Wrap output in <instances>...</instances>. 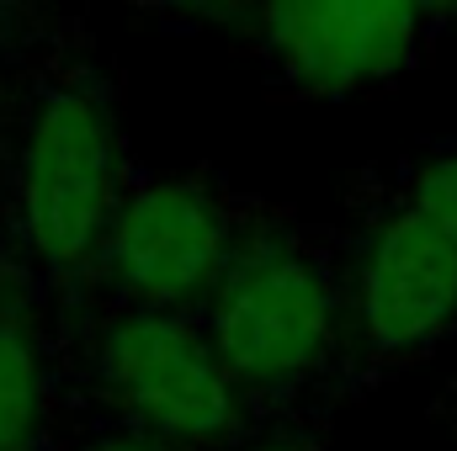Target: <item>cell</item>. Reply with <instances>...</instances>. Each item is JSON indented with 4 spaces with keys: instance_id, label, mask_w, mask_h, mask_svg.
<instances>
[{
    "instance_id": "30bf717a",
    "label": "cell",
    "mask_w": 457,
    "mask_h": 451,
    "mask_svg": "<svg viewBox=\"0 0 457 451\" xmlns=\"http://www.w3.org/2000/svg\"><path fill=\"white\" fill-rule=\"evenodd\" d=\"M245 451H314V447H309V441H287V436H282V441H261V447H245Z\"/></svg>"
},
{
    "instance_id": "3957f363",
    "label": "cell",
    "mask_w": 457,
    "mask_h": 451,
    "mask_svg": "<svg viewBox=\"0 0 457 451\" xmlns=\"http://www.w3.org/2000/svg\"><path fill=\"white\" fill-rule=\"evenodd\" d=\"M203 330L245 398L309 382L341 340V292L293 239H239V255L208 298Z\"/></svg>"
},
{
    "instance_id": "6da1fadb",
    "label": "cell",
    "mask_w": 457,
    "mask_h": 451,
    "mask_svg": "<svg viewBox=\"0 0 457 451\" xmlns=\"http://www.w3.org/2000/svg\"><path fill=\"white\" fill-rule=\"evenodd\" d=\"M122 197L112 102L86 80L48 86L27 107L11 154V224L21 250L48 271L96 266Z\"/></svg>"
},
{
    "instance_id": "5b68a950",
    "label": "cell",
    "mask_w": 457,
    "mask_h": 451,
    "mask_svg": "<svg viewBox=\"0 0 457 451\" xmlns=\"http://www.w3.org/2000/svg\"><path fill=\"white\" fill-rule=\"evenodd\" d=\"M261 48L309 96L394 80L426 43V11L404 0H293L255 11Z\"/></svg>"
},
{
    "instance_id": "ba28073f",
    "label": "cell",
    "mask_w": 457,
    "mask_h": 451,
    "mask_svg": "<svg viewBox=\"0 0 457 451\" xmlns=\"http://www.w3.org/2000/svg\"><path fill=\"white\" fill-rule=\"evenodd\" d=\"M404 208L420 213L436 234H447V239L457 244V149L431 154V160L415 170V181H410V202H404Z\"/></svg>"
},
{
    "instance_id": "7a4b0ae2",
    "label": "cell",
    "mask_w": 457,
    "mask_h": 451,
    "mask_svg": "<svg viewBox=\"0 0 457 451\" xmlns=\"http://www.w3.org/2000/svg\"><path fill=\"white\" fill-rule=\"evenodd\" d=\"M91 382L122 430L170 451L245 441V393L192 314L112 308L91 335Z\"/></svg>"
},
{
    "instance_id": "52a82bcc",
    "label": "cell",
    "mask_w": 457,
    "mask_h": 451,
    "mask_svg": "<svg viewBox=\"0 0 457 451\" xmlns=\"http://www.w3.org/2000/svg\"><path fill=\"white\" fill-rule=\"evenodd\" d=\"M48 425V361L37 335L0 314V451H37Z\"/></svg>"
},
{
    "instance_id": "8992f818",
    "label": "cell",
    "mask_w": 457,
    "mask_h": 451,
    "mask_svg": "<svg viewBox=\"0 0 457 451\" xmlns=\"http://www.w3.org/2000/svg\"><path fill=\"white\" fill-rule=\"evenodd\" d=\"M356 330L378 356H415L457 324V244L399 208L367 234L351 287Z\"/></svg>"
},
{
    "instance_id": "9c48e42d",
    "label": "cell",
    "mask_w": 457,
    "mask_h": 451,
    "mask_svg": "<svg viewBox=\"0 0 457 451\" xmlns=\"http://www.w3.org/2000/svg\"><path fill=\"white\" fill-rule=\"evenodd\" d=\"M75 451H170L160 447V441H149V436H133V430H102V436H91V441H80Z\"/></svg>"
},
{
    "instance_id": "277c9868",
    "label": "cell",
    "mask_w": 457,
    "mask_h": 451,
    "mask_svg": "<svg viewBox=\"0 0 457 451\" xmlns=\"http://www.w3.org/2000/svg\"><path fill=\"white\" fill-rule=\"evenodd\" d=\"M239 255L228 202L197 176H149L128 186L102 239L96 271L122 308L192 314L219 292Z\"/></svg>"
}]
</instances>
